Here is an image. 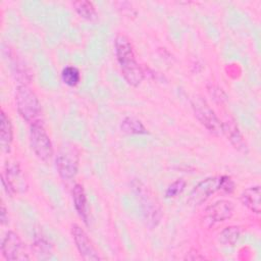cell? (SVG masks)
Masks as SVG:
<instances>
[{"label": "cell", "mask_w": 261, "mask_h": 261, "mask_svg": "<svg viewBox=\"0 0 261 261\" xmlns=\"http://www.w3.org/2000/svg\"><path fill=\"white\" fill-rule=\"evenodd\" d=\"M115 56L124 80L133 87H138L144 80V70L136 59L133 46L124 35H117L114 41Z\"/></svg>", "instance_id": "cell-1"}, {"label": "cell", "mask_w": 261, "mask_h": 261, "mask_svg": "<svg viewBox=\"0 0 261 261\" xmlns=\"http://www.w3.org/2000/svg\"><path fill=\"white\" fill-rule=\"evenodd\" d=\"M132 188H133L135 197L140 203L146 224L150 228L157 226L161 220L162 213H161V208L158 202L154 198V195L151 193L148 187H146L139 179H135L132 182Z\"/></svg>", "instance_id": "cell-2"}, {"label": "cell", "mask_w": 261, "mask_h": 261, "mask_svg": "<svg viewBox=\"0 0 261 261\" xmlns=\"http://www.w3.org/2000/svg\"><path fill=\"white\" fill-rule=\"evenodd\" d=\"M15 103L19 115L30 124L40 121L41 104L35 92L28 85H18L15 90Z\"/></svg>", "instance_id": "cell-3"}, {"label": "cell", "mask_w": 261, "mask_h": 261, "mask_svg": "<svg viewBox=\"0 0 261 261\" xmlns=\"http://www.w3.org/2000/svg\"><path fill=\"white\" fill-rule=\"evenodd\" d=\"M80 152L74 144L66 143L58 151L55 159V167L63 179L73 178L79 170Z\"/></svg>", "instance_id": "cell-4"}, {"label": "cell", "mask_w": 261, "mask_h": 261, "mask_svg": "<svg viewBox=\"0 0 261 261\" xmlns=\"http://www.w3.org/2000/svg\"><path fill=\"white\" fill-rule=\"evenodd\" d=\"M30 143L36 156L47 162L53 155V146L43 123L36 121L30 126Z\"/></svg>", "instance_id": "cell-5"}, {"label": "cell", "mask_w": 261, "mask_h": 261, "mask_svg": "<svg viewBox=\"0 0 261 261\" xmlns=\"http://www.w3.org/2000/svg\"><path fill=\"white\" fill-rule=\"evenodd\" d=\"M191 105L196 118L202 125L213 135L219 136L222 134V122L203 98L198 96L194 97L191 100Z\"/></svg>", "instance_id": "cell-6"}, {"label": "cell", "mask_w": 261, "mask_h": 261, "mask_svg": "<svg viewBox=\"0 0 261 261\" xmlns=\"http://www.w3.org/2000/svg\"><path fill=\"white\" fill-rule=\"evenodd\" d=\"M2 185L10 196L14 193H23L27 190V180L17 162H7L2 174Z\"/></svg>", "instance_id": "cell-7"}, {"label": "cell", "mask_w": 261, "mask_h": 261, "mask_svg": "<svg viewBox=\"0 0 261 261\" xmlns=\"http://www.w3.org/2000/svg\"><path fill=\"white\" fill-rule=\"evenodd\" d=\"M221 176H211L200 181L189 195L188 203L192 206H199L220 190Z\"/></svg>", "instance_id": "cell-8"}, {"label": "cell", "mask_w": 261, "mask_h": 261, "mask_svg": "<svg viewBox=\"0 0 261 261\" xmlns=\"http://www.w3.org/2000/svg\"><path fill=\"white\" fill-rule=\"evenodd\" d=\"M1 252L6 260H29L24 244L17 233L7 231L1 243Z\"/></svg>", "instance_id": "cell-9"}, {"label": "cell", "mask_w": 261, "mask_h": 261, "mask_svg": "<svg viewBox=\"0 0 261 261\" xmlns=\"http://www.w3.org/2000/svg\"><path fill=\"white\" fill-rule=\"evenodd\" d=\"M71 236L75 247L84 260L94 261L102 259V257L99 255L98 251L94 247L92 241L89 239L88 234L81 226H79L77 224H72Z\"/></svg>", "instance_id": "cell-10"}, {"label": "cell", "mask_w": 261, "mask_h": 261, "mask_svg": "<svg viewBox=\"0 0 261 261\" xmlns=\"http://www.w3.org/2000/svg\"><path fill=\"white\" fill-rule=\"evenodd\" d=\"M234 210V205L228 200H219L205 209L204 222L208 225H213L214 223L222 222L229 219Z\"/></svg>", "instance_id": "cell-11"}, {"label": "cell", "mask_w": 261, "mask_h": 261, "mask_svg": "<svg viewBox=\"0 0 261 261\" xmlns=\"http://www.w3.org/2000/svg\"><path fill=\"white\" fill-rule=\"evenodd\" d=\"M222 134L227 138L229 143L233 146L234 149L242 153H248L247 143L236 122L231 119H228L222 122Z\"/></svg>", "instance_id": "cell-12"}, {"label": "cell", "mask_w": 261, "mask_h": 261, "mask_svg": "<svg viewBox=\"0 0 261 261\" xmlns=\"http://www.w3.org/2000/svg\"><path fill=\"white\" fill-rule=\"evenodd\" d=\"M261 188L260 186H253L245 189L241 194V201L244 206L256 214L261 212Z\"/></svg>", "instance_id": "cell-13"}, {"label": "cell", "mask_w": 261, "mask_h": 261, "mask_svg": "<svg viewBox=\"0 0 261 261\" xmlns=\"http://www.w3.org/2000/svg\"><path fill=\"white\" fill-rule=\"evenodd\" d=\"M71 196H72V202H73L75 211L77 212L79 216L84 220V222L88 224V216H89L88 202H87V196H86L84 187L80 184L74 185L71 191Z\"/></svg>", "instance_id": "cell-14"}, {"label": "cell", "mask_w": 261, "mask_h": 261, "mask_svg": "<svg viewBox=\"0 0 261 261\" xmlns=\"http://www.w3.org/2000/svg\"><path fill=\"white\" fill-rule=\"evenodd\" d=\"M13 140V128L9 117L1 110L0 115V144L3 151L8 152Z\"/></svg>", "instance_id": "cell-15"}, {"label": "cell", "mask_w": 261, "mask_h": 261, "mask_svg": "<svg viewBox=\"0 0 261 261\" xmlns=\"http://www.w3.org/2000/svg\"><path fill=\"white\" fill-rule=\"evenodd\" d=\"M120 129L127 135H146L149 134L143 122L133 116H126L120 123Z\"/></svg>", "instance_id": "cell-16"}, {"label": "cell", "mask_w": 261, "mask_h": 261, "mask_svg": "<svg viewBox=\"0 0 261 261\" xmlns=\"http://www.w3.org/2000/svg\"><path fill=\"white\" fill-rule=\"evenodd\" d=\"M72 6L75 12L83 18L87 20H95L98 17V13L94 4L91 1L79 0L72 2Z\"/></svg>", "instance_id": "cell-17"}, {"label": "cell", "mask_w": 261, "mask_h": 261, "mask_svg": "<svg viewBox=\"0 0 261 261\" xmlns=\"http://www.w3.org/2000/svg\"><path fill=\"white\" fill-rule=\"evenodd\" d=\"M240 234H241L240 227L230 225V226L223 228L220 231V233L218 234V242L223 246L232 247L238 242Z\"/></svg>", "instance_id": "cell-18"}, {"label": "cell", "mask_w": 261, "mask_h": 261, "mask_svg": "<svg viewBox=\"0 0 261 261\" xmlns=\"http://www.w3.org/2000/svg\"><path fill=\"white\" fill-rule=\"evenodd\" d=\"M61 80L68 87H75L81 81L80 70L74 66H65L61 71Z\"/></svg>", "instance_id": "cell-19"}, {"label": "cell", "mask_w": 261, "mask_h": 261, "mask_svg": "<svg viewBox=\"0 0 261 261\" xmlns=\"http://www.w3.org/2000/svg\"><path fill=\"white\" fill-rule=\"evenodd\" d=\"M33 247L40 259H47L50 257L51 245L43 236H39L35 239Z\"/></svg>", "instance_id": "cell-20"}, {"label": "cell", "mask_w": 261, "mask_h": 261, "mask_svg": "<svg viewBox=\"0 0 261 261\" xmlns=\"http://www.w3.org/2000/svg\"><path fill=\"white\" fill-rule=\"evenodd\" d=\"M186 188V181L181 178H178L174 180L171 185H169L165 191V197L166 198H174L178 194H180Z\"/></svg>", "instance_id": "cell-21"}, {"label": "cell", "mask_w": 261, "mask_h": 261, "mask_svg": "<svg viewBox=\"0 0 261 261\" xmlns=\"http://www.w3.org/2000/svg\"><path fill=\"white\" fill-rule=\"evenodd\" d=\"M234 189V182L232 181V179L229 176L226 175H222L221 176V180H220V190L219 191H223L225 193H231Z\"/></svg>", "instance_id": "cell-22"}, {"label": "cell", "mask_w": 261, "mask_h": 261, "mask_svg": "<svg viewBox=\"0 0 261 261\" xmlns=\"http://www.w3.org/2000/svg\"><path fill=\"white\" fill-rule=\"evenodd\" d=\"M8 222V215H7V210L4 206V204L2 203L1 205V224L4 225Z\"/></svg>", "instance_id": "cell-23"}]
</instances>
